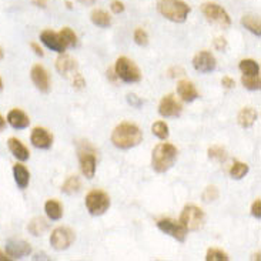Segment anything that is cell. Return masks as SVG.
I'll return each instance as SVG.
<instances>
[{"instance_id":"6da1fadb","label":"cell","mask_w":261,"mask_h":261,"mask_svg":"<svg viewBox=\"0 0 261 261\" xmlns=\"http://www.w3.org/2000/svg\"><path fill=\"white\" fill-rule=\"evenodd\" d=\"M143 140V133L137 124L130 122H123L114 127L112 133V143L117 148L129 150L139 146Z\"/></svg>"},{"instance_id":"7a4b0ae2","label":"cell","mask_w":261,"mask_h":261,"mask_svg":"<svg viewBox=\"0 0 261 261\" xmlns=\"http://www.w3.org/2000/svg\"><path fill=\"white\" fill-rule=\"evenodd\" d=\"M177 147L170 143H160L153 148L151 153V167L156 173L168 171L177 160Z\"/></svg>"},{"instance_id":"3957f363","label":"cell","mask_w":261,"mask_h":261,"mask_svg":"<svg viewBox=\"0 0 261 261\" xmlns=\"http://www.w3.org/2000/svg\"><path fill=\"white\" fill-rule=\"evenodd\" d=\"M157 9L161 16L174 23H183L189 18L190 6L183 0H158Z\"/></svg>"},{"instance_id":"277c9868","label":"cell","mask_w":261,"mask_h":261,"mask_svg":"<svg viewBox=\"0 0 261 261\" xmlns=\"http://www.w3.org/2000/svg\"><path fill=\"white\" fill-rule=\"evenodd\" d=\"M114 71L124 83H137L141 80V71L129 57H119L114 64Z\"/></svg>"},{"instance_id":"5b68a950","label":"cell","mask_w":261,"mask_h":261,"mask_svg":"<svg viewBox=\"0 0 261 261\" xmlns=\"http://www.w3.org/2000/svg\"><path fill=\"white\" fill-rule=\"evenodd\" d=\"M86 207L92 216H102L110 207V197L103 190L95 189L87 193Z\"/></svg>"},{"instance_id":"8992f818","label":"cell","mask_w":261,"mask_h":261,"mask_svg":"<svg viewBox=\"0 0 261 261\" xmlns=\"http://www.w3.org/2000/svg\"><path fill=\"white\" fill-rule=\"evenodd\" d=\"M204 218H206L204 211L200 207L190 204V206H186L182 211L180 223L187 231H197L204 224Z\"/></svg>"},{"instance_id":"52a82bcc","label":"cell","mask_w":261,"mask_h":261,"mask_svg":"<svg viewBox=\"0 0 261 261\" xmlns=\"http://www.w3.org/2000/svg\"><path fill=\"white\" fill-rule=\"evenodd\" d=\"M201 12L209 22L217 25V26L223 27V29L231 26V19L228 16V13L217 3H213V2L203 3L201 5Z\"/></svg>"},{"instance_id":"ba28073f","label":"cell","mask_w":261,"mask_h":261,"mask_svg":"<svg viewBox=\"0 0 261 261\" xmlns=\"http://www.w3.org/2000/svg\"><path fill=\"white\" fill-rule=\"evenodd\" d=\"M73 241H74V233L69 227H57L53 230L50 235V244L57 251L67 250Z\"/></svg>"},{"instance_id":"9c48e42d","label":"cell","mask_w":261,"mask_h":261,"mask_svg":"<svg viewBox=\"0 0 261 261\" xmlns=\"http://www.w3.org/2000/svg\"><path fill=\"white\" fill-rule=\"evenodd\" d=\"M157 227L163 233L173 237L180 243H183L184 240H186V237H187V230L182 226V223L180 221L177 223V221H174L171 218H161V220H158L157 221Z\"/></svg>"},{"instance_id":"30bf717a","label":"cell","mask_w":261,"mask_h":261,"mask_svg":"<svg viewBox=\"0 0 261 261\" xmlns=\"http://www.w3.org/2000/svg\"><path fill=\"white\" fill-rule=\"evenodd\" d=\"M193 67L200 73H211L217 67V60L211 52L201 50L193 57Z\"/></svg>"},{"instance_id":"8fae6325","label":"cell","mask_w":261,"mask_h":261,"mask_svg":"<svg viewBox=\"0 0 261 261\" xmlns=\"http://www.w3.org/2000/svg\"><path fill=\"white\" fill-rule=\"evenodd\" d=\"M78 161H80V168L81 173L86 176V179H93L96 174L97 158L93 150H78Z\"/></svg>"},{"instance_id":"7c38bea8","label":"cell","mask_w":261,"mask_h":261,"mask_svg":"<svg viewBox=\"0 0 261 261\" xmlns=\"http://www.w3.org/2000/svg\"><path fill=\"white\" fill-rule=\"evenodd\" d=\"M182 112H183V107L173 95H167L163 97L158 105V113L163 117H179Z\"/></svg>"},{"instance_id":"4fadbf2b","label":"cell","mask_w":261,"mask_h":261,"mask_svg":"<svg viewBox=\"0 0 261 261\" xmlns=\"http://www.w3.org/2000/svg\"><path fill=\"white\" fill-rule=\"evenodd\" d=\"M30 77H32V81L35 83V86L37 87L40 92H43V93H49V92H50V87H52L50 77H49L47 70L44 69L42 64H35V66L32 67Z\"/></svg>"},{"instance_id":"5bb4252c","label":"cell","mask_w":261,"mask_h":261,"mask_svg":"<svg viewBox=\"0 0 261 261\" xmlns=\"http://www.w3.org/2000/svg\"><path fill=\"white\" fill-rule=\"evenodd\" d=\"M40 40L43 42L46 47L56 53H64L67 49V44L61 39L60 33H56L53 30H43L40 33Z\"/></svg>"},{"instance_id":"9a60e30c","label":"cell","mask_w":261,"mask_h":261,"mask_svg":"<svg viewBox=\"0 0 261 261\" xmlns=\"http://www.w3.org/2000/svg\"><path fill=\"white\" fill-rule=\"evenodd\" d=\"M30 141L35 147L47 150V148L52 147L53 134L44 127H35L30 134Z\"/></svg>"},{"instance_id":"2e32d148","label":"cell","mask_w":261,"mask_h":261,"mask_svg":"<svg viewBox=\"0 0 261 261\" xmlns=\"http://www.w3.org/2000/svg\"><path fill=\"white\" fill-rule=\"evenodd\" d=\"M30 252H32V247L25 240H10L9 243L6 244V254L10 258H22L29 255Z\"/></svg>"},{"instance_id":"e0dca14e","label":"cell","mask_w":261,"mask_h":261,"mask_svg":"<svg viewBox=\"0 0 261 261\" xmlns=\"http://www.w3.org/2000/svg\"><path fill=\"white\" fill-rule=\"evenodd\" d=\"M177 93H179V96L182 97V100L187 102V103H192L196 99H199L197 89L189 80H180L177 83Z\"/></svg>"},{"instance_id":"ac0fdd59","label":"cell","mask_w":261,"mask_h":261,"mask_svg":"<svg viewBox=\"0 0 261 261\" xmlns=\"http://www.w3.org/2000/svg\"><path fill=\"white\" fill-rule=\"evenodd\" d=\"M8 122H9V124L13 129H16V130H23V129L29 127L30 119H29V116H27L23 110H20V109H13V110H10L9 114H8Z\"/></svg>"},{"instance_id":"d6986e66","label":"cell","mask_w":261,"mask_h":261,"mask_svg":"<svg viewBox=\"0 0 261 261\" xmlns=\"http://www.w3.org/2000/svg\"><path fill=\"white\" fill-rule=\"evenodd\" d=\"M56 69L60 73L61 76H70V74H76L77 70V61L73 57H70L67 54H63L56 60Z\"/></svg>"},{"instance_id":"ffe728a7","label":"cell","mask_w":261,"mask_h":261,"mask_svg":"<svg viewBox=\"0 0 261 261\" xmlns=\"http://www.w3.org/2000/svg\"><path fill=\"white\" fill-rule=\"evenodd\" d=\"M8 146H9L10 153L16 157L18 160H20V161H26V160H29L30 151H29V148H27L20 140L15 139V137H10L9 141H8Z\"/></svg>"},{"instance_id":"44dd1931","label":"cell","mask_w":261,"mask_h":261,"mask_svg":"<svg viewBox=\"0 0 261 261\" xmlns=\"http://www.w3.org/2000/svg\"><path fill=\"white\" fill-rule=\"evenodd\" d=\"M257 119H258V113L252 107H244V109L240 110V113L237 116V122L244 129L251 127L252 124L257 122Z\"/></svg>"},{"instance_id":"7402d4cb","label":"cell","mask_w":261,"mask_h":261,"mask_svg":"<svg viewBox=\"0 0 261 261\" xmlns=\"http://www.w3.org/2000/svg\"><path fill=\"white\" fill-rule=\"evenodd\" d=\"M13 176H15V182L18 184L19 189L25 190L29 182H30V173L27 170L26 165L23 164H15L13 165Z\"/></svg>"},{"instance_id":"603a6c76","label":"cell","mask_w":261,"mask_h":261,"mask_svg":"<svg viewBox=\"0 0 261 261\" xmlns=\"http://www.w3.org/2000/svg\"><path fill=\"white\" fill-rule=\"evenodd\" d=\"M44 211H46V214H47V217L50 218V220H60L63 217V206H61L60 201L54 200H47L46 201V204H44Z\"/></svg>"},{"instance_id":"cb8c5ba5","label":"cell","mask_w":261,"mask_h":261,"mask_svg":"<svg viewBox=\"0 0 261 261\" xmlns=\"http://www.w3.org/2000/svg\"><path fill=\"white\" fill-rule=\"evenodd\" d=\"M90 19L93 22V25H96L99 27H109L112 25V18L110 15L102 9H96L92 12L90 15Z\"/></svg>"},{"instance_id":"d4e9b609","label":"cell","mask_w":261,"mask_h":261,"mask_svg":"<svg viewBox=\"0 0 261 261\" xmlns=\"http://www.w3.org/2000/svg\"><path fill=\"white\" fill-rule=\"evenodd\" d=\"M47 228H49V224H47V221H46L43 217L33 218V220L29 223V226H27V230L35 235V237L43 235L44 233L47 231Z\"/></svg>"},{"instance_id":"484cf974","label":"cell","mask_w":261,"mask_h":261,"mask_svg":"<svg viewBox=\"0 0 261 261\" xmlns=\"http://www.w3.org/2000/svg\"><path fill=\"white\" fill-rule=\"evenodd\" d=\"M241 25L245 29H248L251 33L257 36H261V23L260 19L257 16H252V15H245L241 18Z\"/></svg>"},{"instance_id":"4316f807","label":"cell","mask_w":261,"mask_h":261,"mask_svg":"<svg viewBox=\"0 0 261 261\" xmlns=\"http://www.w3.org/2000/svg\"><path fill=\"white\" fill-rule=\"evenodd\" d=\"M238 67H240L244 76H257V74H260V66H258L257 61L252 60V59H244V60H241Z\"/></svg>"},{"instance_id":"83f0119b","label":"cell","mask_w":261,"mask_h":261,"mask_svg":"<svg viewBox=\"0 0 261 261\" xmlns=\"http://www.w3.org/2000/svg\"><path fill=\"white\" fill-rule=\"evenodd\" d=\"M80 180H78L77 176H70L67 177V180L63 183L61 186V192L66 193V194H74V193H77L80 190Z\"/></svg>"},{"instance_id":"f1b7e54d","label":"cell","mask_w":261,"mask_h":261,"mask_svg":"<svg viewBox=\"0 0 261 261\" xmlns=\"http://www.w3.org/2000/svg\"><path fill=\"white\" fill-rule=\"evenodd\" d=\"M248 164L241 163V161H234V164L230 167V176L234 180H241L245 174L248 173Z\"/></svg>"},{"instance_id":"f546056e","label":"cell","mask_w":261,"mask_h":261,"mask_svg":"<svg viewBox=\"0 0 261 261\" xmlns=\"http://www.w3.org/2000/svg\"><path fill=\"white\" fill-rule=\"evenodd\" d=\"M207 153H209L210 158L216 160V161H224L227 158L226 148L223 147V146H218V144H214V146L209 147Z\"/></svg>"},{"instance_id":"4dcf8cb0","label":"cell","mask_w":261,"mask_h":261,"mask_svg":"<svg viewBox=\"0 0 261 261\" xmlns=\"http://www.w3.org/2000/svg\"><path fill=\"white\" fill-rule=\"evenodd\" d=\"M151 131L153 134L158 137L160 140H165L168 137V126L165 124V122H156L151 126Z\"/></svg>"},{"instance_id":"1f68e13d","label":"cell","mask_w":261,"mask_h":261,"mask_svg":"<svg viewBox=\"0 0 261 261\" xmlns=\"http://www.w3.org/2000/svg\"><path fill=\"white\" fill-rule=\"evenodd\" d=\"M241 83H243V86L245 87V89H248V90H260V74H257V76H244L243 74Z\"/></svg>"},{"instance_id":"d6a6232c","label":"cell","mask_w":261,"mask_h":261,"mask_svg":"<svg viewBox=\"0 0 261 261\" xmlns=\"http://www.w3.org/2000/svg\"><path fill=\"white\" fill-rule=\"evenodd\" d=\"M61 39L64 40V43L70 46V47H74L77 44V35L70 29V27H63L60 30Z\"/></svg>"},{"instance_id":"836d02e7","label":"cell","mask_w":261,"mask_h":261,"mask_svg":"<svg viewBox=\"0 0 261 261\" xmlns=\"http://www.w3.org/2000/svg\"><path fill=\"white\" fill-rule=\"evenodd\" d=\"M206 260L207 261H227L228 260V254L220 248H209L206 254Z\"/></svg>"},{"instance_id":"e575fe53","label":"cell","mask_w":261,"mask_h":261,"mask_svg":"<svg viewBox=\"0 0 261 261\" xmlns=\"http://www.w3.org/2000/svg\"><path fill=\"white\" fill-rule=\"evenodd\" d=\"M134 42L139 44V46H147L148 43V35L147 32L141 27H137L134 30Z\"/></svg>"},{"instance_id":"d590c367","label":"cell","mask_w":261,"mask_h":261,"mask_svg":"<svg viewBox=\"0 0 261 261\" xmlns=\"http://www.w3.org/2000/svg\"><path fill=\"white\" fill-rule=\"evenodd\" d=\"M218 199V189L216 186H209L206 187V190L203 192V201L210 203V201H214Z\"/></svg>"},{"instance_id":"8d00e7d4","label":"cell","mask_w":261,"mask_h":261,"mask_svg":"<svg viewBox=\"0 0 261 261\" xmlns=\"http://www.w3.org/2000/svg\"><path fill=\"white\" fill-rule=\"evenodd\" d=\"M110 9H112V12L116 13V15H120V13L124 12L126 8H124V3H123V2H120V0H113L112 5H110Z\"/></svg>"},{"instance_id":"74e56055","label":"cell","mask_w":261,"mask_h":261,"mask_svg":"<svg viewBox=\"0 0 261 261\" xmlns=\"http://www.w3.org/2000/svg\"><path fill=\"white\" fill-rule=\"evenodd\" d=\"M251 214L255 218H260L261 217V199H257V200L252 203Z\"/></svg>"},{"instance_id":"f35d334b","label":"cell","mask_w":261,"mask_h":261,"mask_svg":"<svg viewBox=\"0 0 261 261\" xmlns=\"http://www.w3.org/2000/svg\"><path fill=\"white\" fill-rule=\"evenodd\" d=\"M127 102H129L133 107H136V109H139V107H141V105H143V100H141L140 97L136 96V95H127Z\"/></svg>"},{"instance_id":"ab89813d","label":"cell","mask_w":261,"mask_h":261,"mask_svg":"<svg viewBox=\"0 0 261 261\" xmlns=\"http://www.w3.org/2000/svg\"><path fill=\"white\" fill-rule=\"evenodd\" d=\"M73 86L76 87V89H83V87L86 86V81H84V78H83V76H81L80 73H76V74H74Z\"/></svg>"},{"instance_id":"60d3db41","label":"cell","mask_w":261,"mask_h":261,"mask_svg":"<svg viewBox=\"0 0 261 261\" xmlns=\"http://www.w3.org/2000/svg\"><path fill=\"white\" fill-rule=\"evenodd\" d=\"M214 47L220 50V52H224L227 49V40L226 39H223V37H217L216 40H214Z\"/></svg>"},{"instance_id":"b9f144b4","label":"cell","mask_w":261,"mask_h":261,"mask_svg":"<svg viewBox=\"0 0 261 261\" xmlns=\"http://www.w3.org/2000/svg\"><path fill=\"white\" fill-rule=\"evenodd\" d=\"M221 86L224 87V89H227V90H230V89H233V87L235 86V81L231 77L224 76V77L221 78Z\"/></svg>"},{"instance_id":"7bdbcfd3","label":"cell","mask_w":261,"mask_h":261,"mask_svg":"<svg viewBox=\"0 0 261 261\" xmlns=\"http://www.w3.org/2000/svg\"><path fill=\"white\" fill-rule=\"evenodd\" d=\"M30 47H32V50H33V52H35L36 54H37V56L43 57V56H44L43 49H42V47H40L39 44L36 43V42H32V43H30Z\"/></svg>"},{"instance_id":"ee69618b","label":"cell","mask_w":261,"mask_h":261,"mask_svg":"<svg viewBox=\"0 0 261 261\" xmlns=\"http://www.w3.org/2000/svg\"><path fill=\"white\" fill-rule=\"evenodd\" d=\"M107 77L110 78V80H112V81H113V83H116V80H117V74H116V71H114V69L113 67H110V69L107 70Z\"/></svg>"},{"instance_id":"f6af8a7d","label":"cell","mask_w":261,"mask_h":261,"mask_svg":"<svg viewBox=\"0 0 261 261\" xmlns=\"http://www.w3.org/2000/svg\"><path fill=\"white\" fill-rule=\"evenodd\" d=\"M32 2H33V5H35V6H37V8H42V9H44V8L47 6L46 0H32Z\"/></svg>"},{"instance_id":"bcb514c9","label":"cell","mask_w":261,"mask_h":261,"mask_svg":"<svg viewBox=\"0 0 261 261\" xmlns=\"http://www.w3.org/2000/svg\"><path fill=\"white\" fill-rule=\"evenodd\" d=\"M78 3H81V5H86V6H90V5H95L96 3V0H77Z\"/></svg>"},{"instance_id":"7dc6e473","label":"cell","mask_w":261,"mask_h":261,"mask_svg":"<svg viewBox=\"0 0 261 261\" xmlns=\"http://www.w3.org/2000/svg\"><path fill=\"white\" fill-rule=\"evenodd\" d=\"M10 257L6 254V252H3L2 250H0V261H6V260H9Z\"/></svg>"},{"instance_id":"c3c4849f","label":"cell","mask_w":261,"mask_h":261,"mask_svg":"<svg viewBox=\"0 0 261 261\" xmlns=\"http://www.w3.org/2000/svg\"><path fill=\"white\" fill-rule=\"evenodd\" d=\"M5 126H6V120H5V117H3V116H0V130H3V129H5Z\"/></svg>"},{"instance_id":"681fc988","label":"cell","mask_w":261,"mask_h":261,"mask_svg":"<svg viewBox=\"0 0 261 261\" xmlns=\"http://www.w3.org/2000/svg\"><path fill=\"white\" fill-rule=\"evenodd\" d=\"M66 5H67V8H69V9H71V3H70V2H66Z\"/></svg>"},{"instance_id":"f907efd6","label":"cell","mask_w":261,"mask_h":261,"mask_svg":"<svg viewBox=\"0 0 261 261\" xmlns=\"http://www.w3.org/2000/svg\"><path fill=\"white\" fill-rule=\"evenodd\" d=\"M3 89V81H2V77H0V90Z\"/></svg>"},{"instance_id":"816d5d0a","label":"cell","mask_w":261,"mask_h":261,"mask_svg":"<svg viewBox=\"0 0 261 261\" xmlns=\"http://www.w3.org/2000/svg\"><path fill=\"white\" fill-rule=\"evenodd\" d=\"M3 57V52H2V49H0V59Z\"/></svg>"}]
</instances>
